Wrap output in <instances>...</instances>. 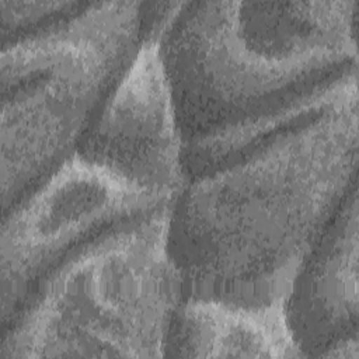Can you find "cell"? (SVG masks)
Segmentation results:
<instances>
[{"mask_svg":"<svg viewBox=\"0 0 359 359\" xmlns=\"http://www.w3.org/2000/svg\"><path fill=\"white\" fill-rule=\"evenodd\" d=\"M164 358H302L283 302L241 306L185 299L168 324Z\"/></svg>","mask_w":359,"mask_h":359,"instance_id":"ba28073f","label":"cell"},{"mask_svg":"<svg viewBox=\"0 0 359 359\" xmlns=\"http://www.w3.org/2000/svg\"><path fill=\"white\" fill-rule=\"evenodd\" d=\"M90 1L0 0L1 48L83 13Z\"/></svg>","mask_w":359,"mask_h":359,"instance_id":"9c48e42d","label":"cell"},{"mask_svg":"<svg viewBox=\"0 0 359 359\" xmlns=\"http://www.w3.org/2000/svg\"><path fill=\"white\" fill-rule=\"evenodd\" d=\"M358 123L355 101L185 180L167 224L182 300H285L358 182Z\"/></svg>","mask_w":359,"mask_h":359,"instance_id":"6da1fadb","label":"cell"},{"mask_svg":"<svg viewBox=\"0 0 359 359\" xmlns=\"http://www.w3.org/2000/svg\"><path fill=\"white\" fill-rule=\"evenodd\" d=\"M76 156L150 192L174 198L182 188L184 137L158 43L140 42Z\"/></svg>","mask_w":359,"mask_h":359,"instance_id":"8992f818","label":"cell"},{"mask_svg":"<svg viewBox=\"0 0 359 359\" xmlns=\"http://www.w3.org/2000/svg\"><path fill=\"white\" fill-rule=\"evenodd\" d=\"M168 208L94 240L63 262L0 332V359L164 358L182 302Z\"/></svg>","mask_w":359,"mask_h":359,"instance_id":"3957f363","label":"cell"},{"mask_svg":"<svg viewBox=\"0 0 359 359\" xmlns=\"http://www.w3.org/2000/svg\"><path fill=\"white\" fill-rule=\"evenodd\" d=\"M142 1H90L1 48V213L76 154L140 46Z\"/></svg>","mask_w":359,"mask_h":359,"instance_id":"277c9868","label":"cell"},{"mask_svg":"<svg viewBox=\"0 0 359 359\" xmlns=\"http://www.w3.org/2000/svg\"><path fill=\"white\" fill-rule=\"evenodd\" d=\"M358 0L181 1L158 41L184 143L358 79Z\"/></svg>","mask_w":359,"mask_h":359,"instance_id":"7a4b0ae2","label":"cell"},{"mask_svg":"<svg viewBox=\"0 0 359 359\" xmlns=\"http://www.w3.org/2000/svg\"><path fill=\"white\" fill-rule=\"evenodd\" d=\"M174 198L132 185L76 154L1 213L0 328L43 282L101 236L170 206Z\"/></svg>","mask_w":359,"mask_h":359,"instance_id":"5b68a950","label":"cell"},{"mask_svg":"<svg viewBox=\"0 0 359 359\" xmlns=\"http://www.w3.org/2000/svg\"><path fill=\"white\" fill-rule=\"evenodd\" d=\"M358 182L306 257L283 300L302 358H324L337 344L359 338Z\"/></svg>","mask_w":359,"mask_h":359,"instance_id":"52a82bcc","label":"cell"}]
</instances>
